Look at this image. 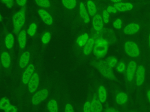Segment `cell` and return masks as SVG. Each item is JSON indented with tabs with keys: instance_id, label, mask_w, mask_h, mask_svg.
I'll use <instances>...</instances> for the list:
<instances>
[{
	"instance_id": "cell-39",
	"label": "cell",
	"mask_w": 150,
	"mask_h": 112,
	"mask_svg": "<svg viewBox=\"0 0 150 112\" xmlns=\"http://www.w3.org/2000/svg\"><path fill=\"white\" fill-rule=\"evenodd\" d=\"M113 26L115 29H120L122 26V20L120 19H117L113 23Z\"/></svg>"
},
{
	"instance_id": "cell-27",
	"label": "cell",
	"mask_w": 150,
	"mask_h": 112,
	"mask_svg": "<svg viewBox=\"0 0 150 112\" xmlns=\"http://www.w3.org/2000/svg\"><path fill=\"white\" fill-rule=\"evenodd\" d=\"M114 6L117 11H128L133 8V5L130 2H119L115 4Z\"/></svg>"
},
{
	"instance_id": "cell-12",
	"label": "cell",
	"mask_w": 150,
	"mask_h": 112,
	"mask_svg": "<svg viewBox=\"0 0 150 112\" xmlns=\"http://www.w3.org/2000/svg\"><path fill=\"white\" fill-rule=\"evenodd\" d=\"M90 38L89 34L86 32L80 33L75 38L73 43V52L76 57L79 58L81 50Z\"/></svg>"
},
{
	"instance_id": "cell-3",
	"label": "cell",
	"mask_w": 150,
	"mask_h": 112,
	"mask_svg": "<svg viewBox=\"0 0 150 112\" xmlns=\"http://www.w3.org/2000/svg\"><path fill=\"white\" fill-rule=\"evenodd\" d=\"M37 55L36 47L35 43L27 46L16 57V72L19 75L32 62L33 59Z\"/></svg>"
},
{
	"instance_id": "cell-49",
	"label": "cell",
	"mask_w": 150,
	"mask_h": 112,
	"mask_svg": "<svg viewBox=\"0 0 150 112\" xmlns=\"http://www.w3.org/2000/svg\"><path fill=\"white\" fill-rule=\"evenodd\" d=\"M42 112H46V111H45V110H44V111H42Z\"/></svg>"
},
{
	"instance_id": "cell-43",
	"label": "cell",
	"mask_w": 150,
	"mask_h": 112,
	"mask_svg": "<svg viewBox=\"0 0 150 112\" xmlns=\"http://www.w3.org/2000/svg\"><path fill=\"white\" fill-rule=\"evenodd\" d=\"M78 112H83V111H82V108H81V107H78Z\"/></svg>"
},
{
	"instance_id": "cell-14",
	"label": "cell",
	"mask_w": 150,
	"mask_h": 112,
	"mask_svg": "<svg viewBox=\"0 0 150 112\" xmlns=\"http://www.w3.org/2000/svg\"><path fill=\"white\" fill-rule=\"evenodd\" d=\"M28 35L26 33V25L18 33L16 40V57L27 47Z\"/></svg>"
},
{
	"instance_id": "cell-35",
	"label": "cell",
	"mask_w": 150,
	"mask_h": 112,
	"mask_svg": "<svg viewBox=\"0 0 150 112\" xmlns=\"http://www.w3.org/2000/svg\"><path fill=\"white\" fill-rule=\"evenodd\" d=\"M0 2L4 4L6 7L9 8H12L16 5L15 1L13 0H3L0 1Z\"/></svg>"
},
{
	"instance_id": "cell-16",
	"label": "cell",
	"mask_w": 150,
	"mask_h": 112,
	"mask_svg": "<svg viewBox=\"0 0 150 112\" xmlns=\"http://www.w3.org/2000/svg\"><path fill=\"white\" fill-rule=\"evenodd\" d=\"M39 21L37 17L33 16L31 18L26 24V33L28 37L32 40H36L38 35V28Z\"/></svg>"
},
{
	"instance_id": "cell-25",
	"label": "cell",
	"mask_w": 150,
	"mask_h": 112,
	"mask_svg": "<svg viewBox=\"0 0 150 112\" xmlns=\"http://www.w3.org/2000/svg\"><path fill=\"white\" fill-rule=\"evenodd\" d=\"M145 77V68L142 65H139L136 71V84L138 86H141L144 82Z\"/></svg>"
},
{
	"instance_id": "cell-23",
	"label": "cell",
	"mask_w": 150,
	"mask_h": 112,
	"mask_svg": "<svg viewBox=\"0 0 150 112\" xmlns=\"http://www.w3.org/2000/svg\"><path fill=\"white\" fill-rule=\"evenodd\" d=\"M137 69V64L134 61H131L127 68L126 70V78L128 81L131 82L132 80Z\"/></svg>"
},
{
	"instance_id": "cell-47",
	"label": "cell",
	"mask_w": 150,
	"mask_h": 112,
	"mask_svg": "<svg viewBox=\"0 0 150 112\" xmlns=\"http://www.w3.org/2000/svg\"><path fill=\"white\" fill-rule=\"evenodd\" d=\"M1 14H0V21H1Z\"/></svg>"
},
{
	"instance_id": "cell-26",
	"label": "cell",
	"mask_w": 150,
	"mask_h": 112,
	"mask_svg": "<svg viewBox=\"0 0 150 112\" xmlns=\"http://www.w3.org/2000/svg\"><path fill=\"white\" fill-rule=\"evenodd\" d=\"M139 26L138 24L135 23H131L128 24H127L124 29V32L126 34H133L138 32L139 30Z\"/></svg>"
},
{
	"instance_id": "cell-45",
	"label": "cell",
	"mask_w": 150,
	"mask_h": 112,
	"mask_svg": "<svg viewBox=\"0 0 150 112\" xmlns=\"http://www.w3.org/2000/svg\"><path fill=\"white\" fill-rule=\"evenodd\" d=\"M149 48H150V34L149 35Z\"/></svg>"
},
{
	"instance_id": "cell-44",
	"label": "cell",
	"mask_w": 150,
	"mask_h": 112,
	"mask_svg": "<svg viewBox=\"0 0 150 112\" xmlns=\"http://www.w3.org/2000/svg\"><path fill=\"white\" fill-rule=\"evenodd\" d=\"M2 74V70L1 64V61H0V75H1Z\"/></svg>"
},
{
	"instance_id": "cell-42",
	"label": "cell",
	"mask_w": 150,
	"mask_h": 112,
	"mask_svg": "<svg viewBox=\"0 0 150 112\" xmlns=\"http://www.w3.org/2000/svg\"><path fill=\"white\" fill-rule=\"evenodd\" d=\"M147 98H148V102L150 103V90H149L147 92Z\"/></svg>"
},
{
	"instance_id": "cell-5",
	"label": "cell",
	"mask_w": 150,
	"mask_h": 112,
	"mask_svg": "<svg viewBox=\"0 0 150 112\" xmlns=\"http://www.w3.org/2000/svg\"><path fill=\"white\" fill-rule=\"evenodd\" d=\"M28 6L14 10L11 16L12 30L16 36L18 33L26 25Z\"/></svg>"
},
{
	"instance_id": "cell-11",
	"label": "cell",
	"mask_w": 150,
	"mask_h": 112,
	"mask_svg": "<svg viewBox=\"0 0 150 112\" xmlns=\"http://www.w3.org/2000/svg\"><path fill=\"white\" fill-rule=\"evenodd\" d=\"M36 13L47 27L53 29L56 24V15L48 10L36 6Z\"/></svg>"
},
{
	"instance_id": "cell-34",
	"label": "cell",
	"mask_w": 150,
	"mask_h": 112,
	"mask_svg": "<svg viewBox=\"0 0 150 112\" xmlns=\"http://www.w3.org/2000/svg\"><path fill=\"white\" fill-rule=\"evenodd\" d=\"M19 106L11 104L5 110L4 112H19Z\"/></svg>"
},
{
	"instance_id": "cell-41",
	"label": "cell",
	"mask_w": 150,
	"mask_h": 112,
	"mask_svg": "<svg viewBox=\"0 0 150 112\" xmlns=\"http://www.w3.org/2000/svg\"><path fill=\"white\" fill-rule=\"evenodd\" d=\"M116 110L112 107H107L103 112H115Z\"/></svg>"
},
{
	"instance_id": "cell-6",
	"label": "cell",
	"mask_w": 150,
	"mask_h": 112,
	"mask_svg": "<svg viewBox=\"0 0 150 112\" xmlns=\"http://www.w3.org/2000/svg\"><path fill=\"white\" fill-rule=\"evenodd\" d=\"M0 45L11 52L15 54V47L16 46V36L12 29L8 24H5L3 27Z\"/></svg>"
},
{
	"instance_id": "cell-21",
	"label": "cell",
	"mask_w": 150,
	"mask_h": 112,
	"mask_svg": "<svg viewBox=\"0 0 150 112\" xmlns=\"http://www.w3.org/2000/svg\"><path fill=\"white\" fill-rule=\"evenodd\" d=\"M95 41L94 37H90L82 49L79 58H85L90 55L93 50Z\"/></svg>"
},
{
	"instance_id": "cell-29",
	"label": "cell",
	"mask_w": 150,
	"mask_h": 112,
	"mask_svg": "<svg viewBox=\"0 0 150 112\" xmlns=\"http://www.w3.org/2000/svg\"><path fill=\"white\" fill-rule=\"evenodd\" d=\"M97 95L99 100L103 104L105 102L107 99V91L103 85H99L97 88Z\"/></svg>"
},
{
	"instance_id": "cell-13",
	"label": "cell",
	"mask_w": 150,
	"mask_h": 112,
	"mask_svg": "<svg viewBox=\"0 0 150 112\" xmlns=\"http://www.w3.org/2000/svg\"><path fill=\"white\" fill-rule=\"evenodd\" d=\"M59 2L60 3L64 13L71 20L74 17L77 11L79 1L76 0H62Z\"/></svg>"
},
{
	"instance_id": "cell-1",
	"label": "cell",
	"mask_w": 150,
	"mask_h": 112,
	"mask_svg": "<svg viewBox=\"0 0 150 112\" xmlns=\"http://www.w3.org/2000/svg\"><path fill=\"white\" fill-rule=\"evenodd\" d=\"M40 61H41L40 56L37 55L29 65L18 75V86L14 94L21 104H24L26 88Z\"/></svg>"
},
{
	"instance_id": "cell-32",
	"label": "cell",
	"mask_w": 150,
	"mask_h": 112,
	"mask_svg": "<svg viewBox=\"0 0 150 112\" xmlns=\"http://www.w3.org/2000/svg\"><path fill=\"white\" fill-rule=\"evenodd\" d=\"M11 104V102L8 97L2 98L0 100V110H5Z\"/></svg>"
},
{
	"instance_id": "cell-18",
	"label": "cell",
	"mask_w": 150,
	"mask_h": 112,
	"mask_svg": "<svg viewBox=\"0 0 150 112\" xmlns=\"http://www.w3.org/2000/svg\"><path fill=\"white\" fill-rule=\"evenodd\" d=\"M62 112H78V108L74 102L68 94H63Z\"/></svg>"
},
{
	"instance_id": "cell-28",
	"label": "cell",
	"mask_w": 150,
	"mask_h": 112,
	"mask_svg": "<svg viewBox=\"0 0 150 112\" xmlns=\"http://www.w3.org/2000/svg\"><path fill=\"white\" fill-rule=\"evenodd\" d=\"M86 8L90 16L93 17L97 14V6L95 2L93 1H87L86 2Z\"/></svg>"
},
{
	"instance_id": "cell-22",
	"label": "cell",
	"mask_w": 150,
	"mask_h": 112,
	"mask_svg": "<svg viewBox=\"0 0 150 112\" xmlns=\"http://www.w3.org/2000/svg\"><path fill=\"white\" fill-rule=\"evenodd\" d=\"M91 112H103V104L99 100L97 93H93L90 97Z\"/></svg>"
},
{
	"instance_id": "cell-36",
	"label": "cell",
	"mask_w": 150,
	"mask_h": 112,
	"mask_svg": "<svg viewBox=\"0 0 150 112\" xmlns=\"http://www.w3.org/2000/svg\"><path fill=\"white\" fill-rule=\"evenodd\" d=\"M15 3H16V5L20 8H25V7H27L28 6V1L27 0H16L15 1Z\"/></svg>"
},
{
	"instance_id": "cell-8",
	"label": "cell",
	"mask_w": 150,
	"mask_h": 112,
	"mask_svg": "<svg viewBox=\"0 0 150 112\" xmlns=\"http://www.w3.org/2000/svg\"><path fill=\"white\" fill-rule=\"evenodd\" d=\"M54 29L46 27L38 35L35 41L37 55L40 56L48 47L53 34Z\"/></svg>"
},
{
	"instance_id": "cell-37",
	"label": "cell",
	"mask_w": 150,
	"mask_h": 112,
	"mask_svg": "<svg viewBox=\"0 0 150 112\" xmlns=\"http://www.w3.org/2000/svg\"><path fill=\"white\" fill-rule=\"evenodd\" d=\"M103 20L104 23H108L110 19V14L106 9L103 10Z\"/></svg>"
},
{
	"instance_id": "cell-31",
	"label": "cell",
	"mask_w": 150,
	"mask_h": 112,
	"mask_svg": "<svg viewBox=\"0 0 150 112\" xmlns=\"http://www.w3.org/2000/svg\"><path fill=\"white\" fill-rule=\"evenodd\" d=\"M83 112H91L90 97L88 96L81 106Z\"/></svg>"
},
{
	"instance_id": "cell-15",
	"label": "cell",
	"mask_w": 150,
	"mask_h": 112,
	"mask_svg": "<svg viewBox=\"0 0 150 112\" xmlns=\"http://www.w3.org/2000/svg\"><path fill=\"white\" fill-rule=\"evenodd\" d=\"M108 44L106 40L104 38H98L95 41L93 54L97 58H101L105 55L108 51Z\"/></svg>"
},
{
	"instance_id": "cell-46",
	"label": "cell",
	"mask_w": 150,
	"mask_h": 112,
	"mask_svg": "<svg viewBox=\"0 0 150 112\" xmlns=\"http://www.w3.org/2000/svg\"><path fill=\"white\" fill-rule=\"evenodd\" d=\"M130 112H138V111H131Z\"/></svg>"
},
{
	"instance_id": "cell-24",
	"label": "cell",
	"mask_w": 150,
	"mask_h": 112,
	"mask_svg": "<svg viewBox=\"0 0 150 112\" xmlns=\"http://www.w3.org/2000/svg\"><path fill=\"white\" fill-rule=\"evenodd\" d=\"M103 18L100 14H96L93 17L92 25L93 28L96 32H100L103 27Z\"/></svg>"
},
{
	"instance_id": "cell-10",
	"label": "cell",
	"mask_w": 150,
	"mask_h": 112,
	"mask_svg": "<svg viewBox=\"0 0 150 112\" xmlns=\"http://www.w3.org/2000/svg\"><path fill=\"white\" fill-rule=\"evenodd\" d=\"M71 20L74 27L88 24L90 22V16L84 2L79 1L77 11L74 17Z\"/></svg>"
},
{
	"instance_id": "cell-4",
	"label": "cell",
	"mask_w": 150,
	"mask_h": 112,
	"mask_svg": "<svg viewBox=\"0 0 150 112\" xmlns=\"http://www.w3.org/2000/svg\"><path fill=\"white\" fill-rule=\"evenodd\" d=\"M15 54L11 52L0 45V61L2 74L10 76L15 70Z\"/></svg>"
},
{
	"instance_id": "cell-30",
	"label": "cell",
	"mask_w": 150,
	"mask_h": 112,
	"mask_svg": "<svg viewBox=\"0 0 150 112\" xmlns=\"http://www.w3.org/2000/svg\"><path fill=\"white\" fill-rule=\"evenodd\" d=\"M128 100V96L127 93L124 92H119L115 96V102L119 105H123L125 104Z\"/></svg>"
},
{
	"instance_id": "cell-20",
	"label": "cell",
	"mask_w": 150,
	"mask_h": 112,
	"mask_svg": "<svg viewBox=\"0 0 150 112\" xmlns=\"http://www.w3.org/2000/svg\"><path fill=\"white\" fill-rule=\"evenodd\" d=\"M124 48L125 52L132 57H137L139 56L140 51L138 45L131 41H127L124 45Z\"/></svg>"
},
{
	"instance_id": "cell-17",
	"label": "cell",
	"mask_w": 150,
	"mask_h": 112,
	"mask_svg": "<svg viewBox=\"0 0 150 112\" xmlns=\"http://www.w3.org/2000/svg\"><path fill=\"white\" fill-rule=\"evenodd\" d=\"M33 2L36 6L44 9L56 15L57 11L56 2L52 0H35Z\"/></svg>"
},
{
	"instance_id": "cell-33",
	"label": "cell",
	"mask_w": 150,
	"mask_h": 112,
	"mask_svg": "<svg viewBox=\"0 0 150 112\" xmlns=\"http://www.w3.org/2000/svg\"><path fill=\"white\" fill-rule=\"evenodd\" d=\"M105 61L106 64L108 65V66L110 68H112L117 65L118 61H117V59L115 57H110L107 58Z\"/></svg>"
},
{
	"instance_id": "cell-19",
	"label": "cell",
	"mask_w": 150,
	"mask_h": 112,
	"mask_svg": "<svg viewBox=\"0 0 150 112\" xmlns=\"http://www.w3.org/2000/svg\"><path fill=\"white\" fill-rule=\"evenodd\" d=\"M94 65L99 70L101 74L104 76L105 77L111 79H115V78L113 74V72L111 71V68H110L108 65L106 64L105 61H98L95 62Z\"/></svg>"
},
{
	"instance_id": "cell-2",
	"label": "cell",
	"mask_w": 150,
	"mask_h": 112,
	"mask_svg": "<svg viewBox=\"0 0 150 112\" xmlns=\"http://www.w3.org/2000/svg\"><path fill=\"white\" fill-rule=\"evenodd\" d=\"M54 85L52 82H47L28 98L25 101L24 104L29 112H36L39 107L46 102L54 92Z\"/></svg>"
},
{
	"instance_id": "cell-9",
	"label": "cell",
	"mask_w": 150,
	"mask_h": 112,
	"mask_svg": "<svg viewBox=\"0 0 150 112\" xmlns=\"http://www.w3.org/2000/svg\"><path fill=\"white\" fill-rule=\"evenodd\" d=\"M63 94L56 90L46 102L45 111L46 112H62Z\"/></svg>"
},
{
	"instance_id": "cell-40",
	"label": "cell",
	"mask_w": 150,
	"mask_h": 112,
	"mask_svg": "<svg viewBox=\"0 0 150 112\" xmlns=\"http://www.w3.org/2000/svg\"><path fill=\"white\" fill-rule=\"evenodd\" d=\"M108 13H116L117 12V9L114 6H108L106 9Z\"/></svg>"
},
{
	"instance_id": "cell-7",
	"label": "cell",
	"mask_w": 150,
	"mask_h": 112,
	"mask_svg": "<svg viewBox=\"0 0 150 112\" xmlns=\"http://www.w3.org/2000/svg\"><path fill=\"white\" fill-rule=\"evenodd\" d=\"M42 66L41 61L38 64L35 71L32 76L26 88L25 93V101L35 93L39 88L42 76Z\"/></svg>"
},
{
	"instance_id": "cell-38",
	"label": "cell",
	"mask_w": 150,
	"mask_h": 112,
	"mask_svg": "<svg viewBox=\"0 0 150 112\" xmlns=\"http://www.w3.org/2000/svg\"><path fill=\"white\" fill-rule=\"evenodd\" d=\"M125 69V64L123 62H120L117 64V70L119 72H122Z\"/></svg>"
},
{
	"instance_id": "cell-48",
	"label": "cell",
	"mask_w": 150,
	"mask_h": 112,
	"mask_svg": "<svg viewBox=\"0 0 150 112\" xmlns=\"http://www.w3.org/2000/svg\"><path fill=\"white\" fill-rule=\"evenodd\" d=\"M115 112H120V111H118V110H116V111H115Z\"/></svg>"
}]
</instances>
